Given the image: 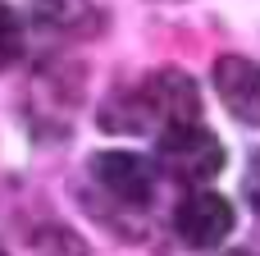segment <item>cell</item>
I'll use <instances>...</instances> for the list:
<instances>
[{"label":"cell","mask_w":260,"mask_h":256,"mask_svg":"<svg viewBox=\"0 0 260 256\" xmlns=\"http://www.w3.org/2000/svg\"><path fill=\"white\" fill-rule=\"evenodd\" d=\"M32 247H37V256H87V247H82V238H78L73 229H64V224H50V229H37Z\"/></svg>","instance_id":"cell-6"},{"label":"cell","mask_w":260,"mask_h":256,"mask_svg":"<svg viewBox=\"0 0 260 256\" xmlns=\"http://www.w3.org/2000/svg\"><path fill=\"white\" fill-rule=\"evenodd\" d=\"M0 256H5V247H0Z\"/></svg>","instance_id":"cell-10"},{"label":"cell","mask_w":260,"mask_h":256,"mask_svg":"<svg viewBox=\"0 0 260 256\" xmlns=\"http://www.w3.org/2000/svg\"><path fill=\"white\" fill-rule=\"evenodd\" d=\"M18 55H23V23H18V14L0 0V69H9Z\"/></svg>","instance_id":"cell-7"},{"label":"cell","mask_w":260,"mask_h":256,"mask_svg":"<svg viewBox=\"0 0 260 256\" xmlns=\"http://www.w3.org/2000/svg\"><path fill=\"white\" fill-rule=\"evenodd\" d=\"M155 160L183 179V183H206L224 169V147L219 137L201 124V119H187V124H169L160 128V142H155Z\"/></svg>","instance_id":"cell-1"},{"label":"cell","mask_w":260,"mask_h":256,"mask_svg":"<svg viewBox=\"0 0 260 256\" xmlns=\"http://www.w3.org/2000/svg\"><path fill=\"white\" fill-rule=\"evenodd\" d=\"M242 188H247V202L260 211V151L251 156V169H247V183H242Z\"/></svg>","instance_id":"cell-8"},{"label":"cell","mask_w":260,"mask_h":256,"mask_svg":"<svg viewBox=\"0 0 260 256\" xmlns=\"http://www.w3.org/2000/svg\"><path fill=\"white\" fill-rule=\"evenodd\" d=\"M160 5H174V0H160Z\"/></svg>","instance_id":"cell-9"},{"label":"cell","mask_w":260,"mask_h":256,"mask_svg":"<svg viewBox=\"0 0 260 256\" xmlns=\"http://www.w3.org/2000/svg\"><path fill=\"white\" fill-rule=\"evenodd\" d=\"M215 92L224 101V110L247 124L260 128V64L247 55H219L215 60Z\"/></svg>","instance_id":"cell-4"},{"label":"cell","mask_w":260,"mask_h":256,"mask_svg":"<svg viewBox=\"0 0 260 256\" xmlns=\"http://www.w3.org/2000/svg\"><path fill=\"white\" fill-rule=\"evenodd\" d=\"M32 14L50 32H87L91 27V5L87 0H32Z\"/></svg>","instance_id":"cell-5"},{"label":"cell","mask_w":260,"mask_h":256,"mask_svg":"<svg viewBox=\"0 0 260 256\" xmlns=\"http://www.w3.org/2000/svg\"><path fill=\"white\" fill-rule=\"evenodd\" d=\"M91 179L110 197H119L123 206H146L155 192V165L133 156V151H101L91 160Z\"/></svg>","instance_id":"cell-2"},{"label":"cell","mask_w":260,"mask_h":256,"mask_svg":"<svg viewBox=\"0 0 260 256\" xmlns=\"http://www.w3.org/2000/svg\"><path fill=\"white\" fill-rule=\"evenodd\" d=\"M233 202L229 197H219V192H192V197H183V206L174 211V229H178V238L183 243H192V247H215V243H224L229 234H233Z\"/></svg>","instance_id":"cell-3"}]
</instances>
